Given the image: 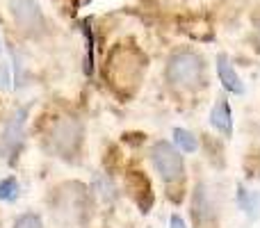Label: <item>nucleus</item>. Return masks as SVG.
I'll use <instances>...</instances> for the list:
<instances>
[{"label": "nucleus", "mask_w": 260, "mask_h": 228, "mask_svg": "<svg viewBox=\"0 0 260 228\" xmlns=\"http://www.w3.org/2000/svg\"><path fill=\"white\" fill-rule=\"evenodd\" d=\"M210 125L219 130L224 137L233 135V110H231V103L226 99H217L215 108L210 112Z\"/></svg>", "instance_id": "obj_7"}, {"label": "nucleus", "mask_w": 260, "mask_h": 228, "mask_svg": "<svg viewBox=\"0 0 260 228\" xmlns=\"http://www.w3.org/2000/svg\"><path fill=\"white\" fill-rule=\"evenodd\" d=\"M238 203L251 219L258 217V212H260V194L258 192H249V189H244L242 185H240L238 187Z\"/></svg>", "instance_id": "obj_8"}, {"label": "nucleus", "mask_w": 260, "mask_h": 228, "mask_svg": "<svg viewBox=\"0 0 260 228\" xmlns=\"http://www.w3.org/2000/svg\"><path fill=\"white\" fill-rule=\"evenodd\" d=\"M21 194V187H18V180L14 176H7V178L0 180V201L14 203Z\"/></svg>", "instance_id": "obj_9"}, {"label": "nucleus", "mask_w": 260, "mask_h": 228, "mask_svg": "<svg viewBox=\"0 0 260 228\" xmlns=\"http://www.w3.org/2000/svg\"><path fill=\"white\" fill-rule=\"evenodd\" d=\"M9 14L21 32L25 35H39L46 30V18L37 0H7Z\"/></svg>", "instance_id": "obj_2"}, {"label": "nucleus", "mask_w": 260, "mask_h": 228, "mask_svg": "<svg viewBox=\"0 0 260 228\" xmlns=\"http://www.w3.org/2000/svg\"><path fill=\"white\" fill-rule=\"evenodd\" d=\"M0 50H3V48H0Z\"/></svg>", "instance_id": "obj_15"}, {"label": "nucleus", "mask_w": 260, "mask_h": 228, "mask_svg": "<svg viewBox=\"0 0 260 228\" xmlns=\"http://www.w3.org/2000/svg\"><path fill=\"white\" fill-rule=\"evenodd\" d=\"M14 228H44V224H41V219L37 215L27 212V215H21L14 221Z\"/></svg>", "instance_id": "obj_11"}, {"label": "nucleus", "mask_w": 260, "mask_h": 228, "mask_svg": "<svg viewBox=\"0 0 260 228\" xmlns=\"http://www.w3.org/2000/svg\"><path fill=\"white\" fill-rule=\"evenodd\" d=\"M217 76H219V82L221 87H224L229 94H238L242 96L244 94V82L242 78L238 76V71H235L233 62L229 59V55H217Z\"/></svg>", "instance_id": "obj_6"}, {"label": "nucleus", "mask_w": 260, "mask_h": 228, "mask_svg": "<svg viewBox=\"0 0 260 228\" xmlns=\"http://www.w3.org/2000/svg\"><path fill=\"white\" fill-rule=\"evenodd\" d=\"M82 142V125L76 119H59L50 130V146L62 157H71L80 148Z\"/></svg>", "instance_id": "obj_3"}, {"label": "nucleus", "mask_w": 260, "mask_h": 228, "mask_svg": "<svg viewBox=\"0 0 260 228\" xmlns=\"http://www.w3.org/2000/svg\"><path fill=\"white\" fill-rule=\"evenodd\" d=\"M174 142L178 144L180 148H183L185 153H194L199 148V142H197V137H194L189 130H185V128H174Z\"/></svg>", "instance_id": "obj_10"}, {"label": "nucleus", "mask_w": 260, "mask_h": 228, "mask_svg": "<svg viewBox=\"0 0 260 228\" xmlns=\"http://www.w3.org/2000/svg\"><path fill=\"white\" fill-rule=\"evenodd\" d=\"M12 59H14V71H16V89H21L23 85H25V76H23V57L21 53H16V50L12 48Z\"/></svg>", "instance_id": "obj_12"}, {"label": "nucleus", "mask_w": 260, "mask_h": 228, "mask_svg": "<svg viewBox=\"0 0 260 228\" xmlns=\"http://www.w3.org/2000/svg\"><path fill=\"white\" fill-rule=\"evenodd\" d=\"M151 160L155 165L157 174L162 176V180L171 183V180H180L183 178V155L171 146L169 142H157L151 151Z\"/></svg>", "instance_id": "obj_4"}, {"label": "nucleus", "mask_w": 260, "mask_h": 228, "mask_svg": "<svg viewBox=\"0 0 260 228\" xmlns=\"http://www.w3.org/2000/svg\"><path fill=\"white\" fill-rule=\"evenodd\" d=\"M12 76H9V64H0V89H9Z\"/></svg>", "instance_id": "obj_13"}, {"label": "nucleus", "mask_w": 260, "mask_h": 228, "mask_svg": "<svg viewBox=\"0 0 260 228\" xmlns=\"http://www.w3.org/2000/svg\"><path fill=\"white\" fill-rule=\"evenodd\" d=\"M25 116H27V110L21 108L12 119L7 121L3 130V137H0V155L3 157H9L21 148L23 144V125H25Z\"/></svg>", "instance_id": "obj_5"}, {"label": "nucleus", "mask_w": 260, "mask_h": 228, "mask_svg": "<svg viewBox=\"0 0 260 228\" xmlns=\"http://www.w3.org/2000/svg\"><path fill=\"white\" fill-rule=\"evenodd\" d=\"M167 76H169L171 82H176V85H180V87L201 85L203 59L199 57L197 53H189V50L176 53V55H171L169 64H167Z\"/></svg>", "instance_id": "obj_1"}, {"label": "nucleus", "mask_w": 260, "mask_h": 228, "mask_svg": "<svg viewBox=\"0 0 260 228\" xmlns=\"http://www.w3.org/2000/svg\"><path fill=\"white\" fill-rule=\"evenodd\" d=\"M169 228H187V224H185V219L180 215H171L169 219Z\"/></svg>", "instance_id": "obj_14"}]
</instances>
